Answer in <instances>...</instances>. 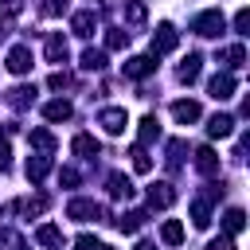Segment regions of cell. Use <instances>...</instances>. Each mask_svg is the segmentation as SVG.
<instances>
[{
  "instance_id": "36",
  "label": "cell",
  "mask_w": 250,
  "mask_h": 250,
  "mask_svg": "<svg viewBox=\"0 0 250 250\" xmlns=\"http://www.w3.org/2000/svg\"><path fill=\"white\" fill-rule=\"evenodd\" d=\"M16 207H23L27 215H39V211L47 207V199H27V203H16Z\"/></svg>"
},
{
  "instance_id": "37",
  "label": "cell",
  "mask_w": 250,
  "mask_h": 250,
  "mask_svg": "<svg viewBox=\"0 0 250 250\" xmlns=\"http://www.w3.org/2000/svg\"><path fill=\"white\" fill-rule=\"evenodd\" d=\"M74 246H78V250H98L102 242H98L94 234H78V242H74Z\"/></svg>"
},
{
  "instance_id": "14",
  "label": "cell",
  "mask_w": 250,
  "mask_h": 250,
  "mask_svg": "<svg viewBox=\"0 0 250 250\" xmlns=\"http://www.w3.org/2000/svg\"><path fill=\"white\" fill-rule=\"evenodd\" d=\"M70 113H74V109H70V102H62V98H55V102L43 105V117H47V121H66Z\"/></svg>"
},
{
  "instance_id": "4",
  "label": "cell",
  "mask_w": 250,
  "mask_h": 250,
  "mask_svg": "<svg viewBox=\"0 0 250 250\" xmlns=\"http://www.w3.org/2000/svg\"><path fill=\"white\" fill-rule=\"evenodd\" d=\"M98 121H102V129L105 133H125V125H129V117H125V109H117V105H109V109H102L98 113Z\"/></svg>"
},
{
  "instance_id": "30",
  "label": "cell",
  "mask_w": 250,
  "mask_h": 250,
  "mask_svg": "<svg viewBox=\"0 0 250 250\" xmlns=\"http://www.w3.org/2000/svg\"><path fill=\"white\" fill-rule=\"evenodd\" d=\"M145 16H148V12H145V4H141V0L125 4V20H129V23H145Z\"/></svg>"
},
{
  "instance_id": "20",
  "label": "cell",
  "mask_w": 250,
  "mask_h": 250,
  "mask_svg": "<svg viewBox=\"0 0 250 250\" xmlns=\"http://www.w3.org/2000/svg\"><path fill=\"white\" fill-rule=\"evenodd\" d=\"M70 148H74L78 156H98V141H94L90 133H78V137L70 141Z\"/></svg>"
},
{
  "instance_id": "40",
  "label": "cell",
  "mask_w": 250,
  "mask_h": 250,
  "mask_svg": "<svg viewBox=\"0 0 250 250\" xmlns=\"http://www.w3.org/2000/svg\"><path fill=\"white\" fill-rule=\"evenodd\" d=\"M211 250H234V238H230V234H227V238H215Z\"/></svg>"
},
{
  "instance_id": "25",
  "label": "cell",
  "mask_w": 250,
  "mask_h": 250,
  "mask_svg": "<svg viewBox=\"0 0 250 250\" xmlns=\"http://www.w3.org/2000/svg\"><path fill=\"white\" fill-rule=\"evenodd\" d=\"M191 223H195V227H207V223H211V203H207V199H195V203H191Z\"/></svg>"
},
{
  "instance_id": "38",
  "label": "cell",
  "mask_w": 250,
  "mask_h": 250,
  "mask_svg": "<svg viewBox=\"0 0 250 250\" xmlns=\"http://www.w3.org/2000/svg\"><path fill=\"white\" fill-rule=\"evenodd\" d=\"M12 168V148H8V141H0V172H8Z\"/></svg>"
},
{
  "instance_id": "28",
  "label": "cell",
  "mask_w": 250,
  "mask_h": 250,
  "mask_svg": "<svg viewBox=\"0 0 250 250\" xmlns=\"http://www.w3.org/2000/svg\"><path fill=\"white\" fill-rule=\"evenodd\" d=\"M125 43H129V31H121V27H109V31H105V47H109V51H121Z\"/></svg>"
},
{
  "instance_id": "10",
  "label": "cell",
  "mask_w": 250,
  "mask_h": 250,
  "mask_svg": "<svg viewBox=\"0 0 250 250\" xmlns=\"http://www.w3.org/2000/svg\"><path fill=\"white\" fill-rule=\"evenodd\" d=\"M219 62H223V66H230V70H238V66L246 62V47H242V43L223 47V51H219Z\"/></svg>"
},
{
  "instance_id": "24",
  "label": "cell",
  "mask_w": 250,
  "mask_h": 250,
  "mask_svg": "<svg viewBox=\"0 0 250 250\" xmlns=\"http://www.w3.org/2000/svg\"><path fill=\"white\" fill-rule=\"evenodd\" d=\"M160 137V125H156V117H141V148L145 145H152Z\"/></svg>"
},
{
  "instance_id": "17",
  "label": "cell",
  "mask_w": 250,
  "mask_h": 250,
  "mask_svg": "<svg viewBox=\"0 0 250 250\" xmlns=\"http://www.w3.org/2000/svg\"><path fill=\"white\" fill-rule=\"evenodd\" d=\"M145 219H148V215H145V211H125V215H121V219H117V230H125V234H137V230H141V223H145Z\"/></svg>"
},
{
  "instance_id": "32",
  "label": "cell",
  "mask_w": 250,
  "mask_h": 250,
  "mask_svg": "<svg viewBox=\"0 0 250 250\" xmlns=\"http://www.w3.org/2000/svg\"><path fill=\"white\" fill-rule=\"evenodd\" d=\"M246 27H250V12H246V8H238V16H234V31H238V35H246Z\"/></svg>"
},
{
  "instance_id": "23",
  "label": "cell",
  "mask_w": 250,
  "mask_h": 250,
  "mask_svg": "<svg viewBox=\"0 0 250 250\" xmlns=\"http://www.w3.org/2000/svg\"><path fill=\"white\" fill-rule=\"evenodd\" d=\"M102 66H105V51L86 47V51H82V70H102Z\"/></svg>"
},
{
  "instance_id": "13",
  "label": "cell",
  "mask_w": 250,
  "mask_h": 250,
  "mask_svg": "<svg viewBox=\"0 0 250 250\" xmlns=\"http://www.w3.org/2000/svg\"><path fill=\"white\" fill-rule=\"evenodd\" d=\"M195 168L203 172V176H211V172H219V156H215V148H195Z\"/></svg>"
},
{
  "instance_id": "6",
  "label": "cell",
  "mask_w": 250,
  "mask_h": 250,
  "mask_svg": "<svg viewBox=\"0 0 250 250\" xmlns=\"http://www.w3.org/2000/svg\"><path fill=\"white\" fill-rule=\"evenodd\" d=\"M66 215L86 223V219H98V215H102V207H98L94 199H70V203H66Z\"/></svg>"
},
{
  "instance_id": "18",
  "label": "cell",
  "mask_w": 250,
  "mask_h": 250,
  "mask_svg": "<svg viewBox=\"0 0 250 250\" xmlns=\"http://www.w3.org/2000/svg\"><path fill=\"white\" fill-rule=\"evenodd\" d=\"M242 227H246V211H242V207H230V211L223 215V230H227V234H238Z\"/></svg>"
},
{
  "instance_id": "11",
  "label": "cell",
  "mask_w": 250,
  "mask_h": 250,
  "mask_svg": "<svg viewBox=\"0 0 250 250\" xmlns=\"http://www.w3.org/2000/svg\"><path fill=\"white\" fill-rule=\"evenodd\" d=\"M172 117H176L180 125L199 121V102H172Z\"/></svg>"
},
{
  "instance_id": "7",
  "label": "cell",
  "mask_w": 250,
  "mask_h": 250,
  "mask_svg": "<svg viewBox=\"0 0 250 250\" xmlns=\"http://www.w3.org/2000/svg\"><path fill=\"white\" fill-rule=\"evenodd\" d=\"M94 27H98V16H94V12H74V16H70V31H74V35L86 39V35H94Z\"/></svg>"
},
{
  "instance_id": "26",
  "label": "cell",
  "mask_w": 250,
  "mask_h": 250,
  "mask_svg": "<svg viewBox=\"0 0 250 250\" xmlns=\"http://www.w3.org/2000/svg\"><path fill=\"white\" fill-rule=\"evenodd\" d=\"M35 238H39L43 246H59V242H62V230H59V227H51V223H43V227L35 230Z\"/></svg>"
},
{
  "instance_id": "5",
  "label": "cell",
  "mask_w": 250,
  "mask_h": 250,
  "mask_svg": "<svg viewBox=\"0 0 250 250\" xmlns=\"http://www.w3.org/2000/svg\"><path fill=\"white\" fill-rule=\"evenodd\" d=\"M121 70H125V78H145V74L156 70V59H152V55H133Z\"/></svg>"
},
{
  "instance_id": "22",
  "label": "cell",
  "mask_w": 250,
  "mask_h": 250,
  "mask_svg": "<svg viewBox=\"0 0 250 250\" xmlns=\"http://www.w3.org/2000/svg\"><path fill=\"white\" fill-rule=\"evenodd\" d=\"M160 238H164L168 246H180V242H184V227H180L176 219H168V223L160 227Z\"/></svg>"
},
{
  "instance_id": "19",
  "label": "cell",
  "mask_w": 250,
  "mask_h": 250,
  "mask_svg": "<svg viewBox=\"0 0 250 250\" xmlns=\"http://www.w3.org/2000/svg\"><path fill=\"white\" fill-rule=\"evenodd\" d=\"M199 66H203V59H199V55H188V59L180 62V82H195V78H199Z\"/></svg>"
},
{
  "instance_id": "9",
  "label": "cell",
  "mask_w": 250,
  "mask_h": 250,
  "mask_svg": "<svg viewBox=\"0 0 250 250\" xmlns=\"http://www.w3.org/2000/svg\"><path fill=\"white\" fill-rule=\"evenodd\" d=\"M148 203H152V207H172V203H176L172 184H164V180H160V184H152V188H148Z\"/></svg>"
},
{
  "instance_id": "34",
  "label": "cell",
  "mask_w": 250,
  "mask_h": 250,
  "mask_svg": "<svg viewBox=\"0 0 250 250\" xmlns=\"http://www.w3.org/2000/svg\"><path fill=\"white\" fill-rule=\"evenodd\" d=\"M66 12V0H47L43 4V16H62Z\"/></svg>"
},
{
  "instance_id": "2",
  "label": "cell",
  "mask_w": 250,
  "mask_h": 250,
  "mask_svg": "<svg viewBox=\"0 0 250 250\" xmlns=\"http://www.w3.org/2000/svg\"><path fill=\"white\" fill-rule=\"evenodd\" d=\"M176 43H180L176 27H172V23H160V27L152 31V59H156V55H168V51H176Z\"/></svg>"
},
{
  "instance_id": "31",
  "label": "cell",
  "mask_w": 250,
  "mask_h": 250,
  "mask_svg": "<svg viewBox=\"0 0 250 250\" xmlns=\"http://www.w3.org/2000/svg\"><path fill=\"white\" fill-rule=\"evenodd\" d=\"M129 156H133V168H137V172H152V160H148V152H145L141 145H137Z\"/></svg>"
},
{
  "instance_id": "33",
  "label": "cell",
  "mask_w": 250,
  "mask_h": 250,
  "mask_svg": "<svg viewBox=\"0 0 250 250\" xmlns=\"http://www.w3.org/2000/svg\"><path fill=\"white\" fill-rule=\"evenodd\" d=\"M184 156V141H168V164H180Z\"/></svg>"
},
{
  "instance_id": "27",
  "label": "cell",
  "mask_w": 250,
  "mask_h": 250,
  "mask_svg": "<svg viewBox=\"0 0 250 250\" xmlns=\"http://www.w3.org/2000/svg\"><path fill=\"white\" fill-rule=\"evenodd\" d=\"M31 145H35V148H39V152L47 156V152L55 148V137H51L47 129H31Z\"/></svg>"
},
{
  "instance_id": "16",
  "label": "cell",
  "mask_w": 250,
  "mask_h": 250,
  "mask_svg": "<svg viewBox=\"0 0 250 250\" xmlns=\"http://www.w3.org/2000/svg\"><path fill=\"white\" fill-rule=\"evenodd\" d=\"M109 195H113V199H133V184H129L121 172H113V176H109Z\"/></svg>"
},
{
  "instance_id": "12",
  "label": "cell",
  "mask_w": 250,
  "mask_h": 250,
  "mask_svg": "<svg viewBox=\"0 0 250 250\" xmlns=\"http://www.w3.org/2000/svg\"><path fill=\"white\" fill-rule=\"evenodd\" d=\"M230 133H234V117L230 113H215L207 121V137H230Z\"/></svg>"
},
{
  "instance_id": "35",
  "label": "cell",
  "mask_w": 250,
  "mask_h": 250,
  "mask_svg": "<svg viewBox=\"0 0 250 250\" xmlns=\"http://www.w3.org/2000/svg\"><path fill=\"white\" fill-rule=\"evenodd\" d=\"M47 86H51V90H62V86H70V74H62V70H55Z\"/></svg>"
},
{
  "instance_id": "21",
  "label": "cell",
  "mask_w": 250,
  "mask_h": 250,
  "mask_svg": "<svg viewBox=\"0 0 250 250\" xmlns=\"http://www.w3.org/2000/svg\"><path fill=\"white\" fill-rule=\"evenodd\" d=\"M47 172H51V156H43V152H39V156H31V160H27V180H43Z\"/></svg>"
},
{
  "instance_id": "39",
  "label": "cell",
  "mask_w": 250,
  "mask_h": 250,
  "mask_svg": "<svg viewBox=\"0 0 250 250\" xmlns=\"http://www.w3.org/2000/svg\"><path fill=\"white\" fill-rule=\"evenodd\" d=\"M59 180H62L66 188H74V184H78V172H74V168H62V172H59Z\"/></svg>"
},
{
  "instance_id": "29",
  "label": "cell",
  "mask_w": 250,
  "mask_h": 250,
  "mask_svg": "<svg viewBox=\"0 0 250 250\" xmlns=\"http://www.w3.org/2000/svg\"><path fill=\"white\" fill-rule=\"evenodd\" d=\"M35 98V86H16V90H8V102L12 105H27Z\"/></svg>"
},
{
  "instance_id": "42",
  "label": "cell",
  "mask_w": 250,
  "mask_h": 250,
  "mask_svg": "<svg viewBox=\"0 0 250 250\" xmlns=\"http://www.w3.org/2000/svg\"><path fill=\"white\" fill-rule=\"evenodd\" d=\"M98 250H113V246H98Z\"/></svg>"
},
{
  "instance_id": "8",
  "label": "cell",
  "mask_w": 250,
  "mask_h": 250,
  "mask_svg": "<svg viewBox=\"0 0 250 250\" xmlns=\"http://www.w3.org/2000/svg\"><path fill=\"white\" fill-rule=\"evenodd\" d=\"M8 70L12 74H27L31 70V51L27 47H12L8 51Z\"/></svg>"
},
{
  "instance_id": "1",
  "label": "cell",
  "mask_w": 250,
  "mask_h": 250,
  "mask_svg": "<svg viewBox=\"0 0 250 250\" xmlns=\"http://www.w3.org/2000/svg\"><path fill=\"white\" fill-rule=\"evenodd\" d=\"M223 27H227V20H223V12H219V8H211V12H199V16L191 20V31H195V35H203V39H211V35H223Z\"/></svg>"
},
{
  "instance_id": "3",
  "label": "cell",
  "mask_w": 250,
  "mask_h": 250,
  "mask_svg": "<svg viewBox=\"0 0 250 250\" xmlns=\"http://www.w3.org/2000/svg\"><path fill=\"white\" fill-rule=\"evenodd\" d=\"M234 74H215L211 82H207V94L215 98V102H227V98H234Z\"/></svg>"
},
{
  "instance_id": "15",
  "label": "cell",
  "mask_w": 250,
  "mask_h": 250,
  "mask_svg": "<svg viewBox=\"0 0 250 250\" xmlns=\"http://www.w3.org/2000/svg\"><path fill=\"white\" fill-rule=\"evenodd\" d=\"M66 55H70L66 51V39L62 35H51L47 39V62H66Z\"/></svg>"
},
{
  "instance_id": "41",
  "label": "cell",
  "mask_w": 250,
  "mask_h": 250,
  "mask_svg": "<svg viewBox=\"0 0 250 250\" xmlns=\"http://www.w3.org/2000/svg\"><path fill=\"white\" fill-rule=\"evenodd\" d=\"M133 250H156V246H152V242H137Z\"/></svg>"
}]
</instances>
